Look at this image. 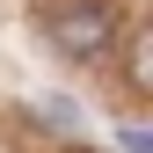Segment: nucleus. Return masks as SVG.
Segmentation results:
<instances>
[{
  "mask_svg": "<svg viewBox=\"0 0 153 153\" xmlns=\"http://www.w3.org/2000/svg\"><path fill=\"white\" fill-rule=\"evenodd\" d=\"M109 36H117L109 7H66V15H51V44H59L66 59H102Z\"/></svg>",
  "mask_w": 153,
  "mask_h": 153,
  "instance_id": "nucleus-1",
  "label": "nucleus"
},
{
  "mask_svg": "<svg viewBox=\"0 0 153 153\" xmlns=\"http://www.w3.org/2000/svg\"><path fill=\"white\" fill-rule=\"evenodd\" d=\"M36 109H44V124H59V131H73V124H80V117H73L66 102H36Z\"/></svg>",
  "mask_w": 153,
  "mask_h": 153,
  "instance_id": "nucleus-2",
  "label": "nucleus"
}]
</instances>
